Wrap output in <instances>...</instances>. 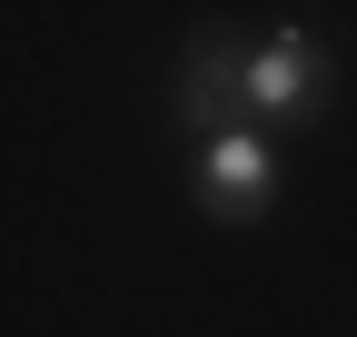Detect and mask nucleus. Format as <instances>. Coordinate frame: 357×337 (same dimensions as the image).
I'll return each instance as SVG.
<instances>
[{
	"instance_id": "obj_1",
	"label": "nucleus",
	"mask_w": 357,
	"mask_h": 337,
	"mask_svg": "<svg viewBox=\"0 0 357 337\" xmlns=\"http://www.w3.org/2000/svg\"><path fill=\"white\" fill-rule=\"evenodd\" d=\"M328 79H337V50L307 20H278V30H258V40H199L189 70H178V119L189 130H208V119H258V130H288V119H307L328 100Z\"/></svg>"
},
{
	"instance_id": "obj_2",
	"label": "nucleus",
	"mask_w": 357,
	"mask_h": 337,
	"mask_svg": "<svg viewBox=\"0 0 357 337\" xmlns=\"http://www.w3.org/2000/svg\"><path fill=\"white\" fill-rule=\"evenodd\" d=\"M189 189H199V208L218 228H258L268 208H278V189H288V159H278V139L258 130V119H208V130H189Z\"/></svg>"
}]
</instances>
